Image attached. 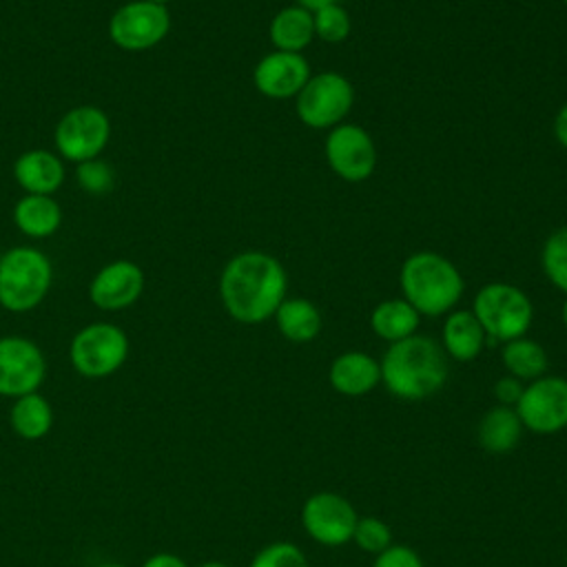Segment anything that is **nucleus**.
Listing matches in <instances>:
<instances>
[{"mask_svg": "<svg viewBox=\"0 0 567 567\" xmlns=\"http://www.w3.org/2000/svg\"><path fill=\"white\" fill-rule=\"evenodd\" d=\"M286 288L288 277L279 259L259 250L235 255L219 277L221 303L241 323H261L275 317L286 299Z\"/></svg>", "mask_w": 567, "mask_h": 567, "instance_id": "obj_1", "label": "nucleus"}, {"mask_svg": "<svg viewBox=\"0 0 567 567\" xmlns=\"http://www.w3.org/2000/svg\"><path fill=\"white\" fill-rule=\"evenodd\" d=\"M381 381L390 394L419 401L439 392L447 379L445 350L430 337L412 334L390 343L383 354Z\"/></svg>", "mask_w": 567, "mask_h": 567, "instance_id": "obj_2", "label": "nucleus"}, {"mask_svg": "<svg viewBox=\"0 0 567 567\" xmlns=\"http://www.w3.org/2000/svg\"><path fill=\"white\" fill-rule=\"evenodd\" d=\"M399 284L403 299L427 317L450 312L463 295V277L456 266L432 250L410 255L401 266Z\"/></svg>", "mask_w": 567, "mask_h": 567, "instance_id": "obj_3", "label": "nucleus"}, {"mask_svg": "<svg viewBox=\"0 0 567 567\" xmlns=\"http://www.w3.org/2000/svg\"><path fill=\"white\" fill-rule=\"evenodd\" d=\"M53 284L49 257L31 246H18L0 257V306L11 312L33 310Z\"/></svg>", "mask_w": 567, "mask_h": 567, "instance_id": "obj_4", "label": "nucleus"}, {"mask_svg": "<svg viewBox=\"0 0 567 567\" xmlns=\"http://www.w3.org/2000/svg\"><path fill=\"white\" fill-rule=\"evenodd\" d=\"M472 312L487 339L503 343L525 337L534 317L529 297L518 286L503 281L483 286L474 297Z\"/></svg>", "mask_w": 567, "mask_h": 567, "instance_id": "obj_5", "label": "nucleus"}, {"mask_svg": "<svg viewBox=\"0 0 567 567\" xmlns=\"http://www.w3.org/2000/svg\"><path fill=\"white\" fill-rule=\"evenodd\" d=\"M299 120L310 128H332L350 113L354 102L352 84L337 71L310 75L295 97Z\"/></svg>", "mask_w": 567, "mask_h": 567, "instance_id": "obj_6", "label": "nucleus"}, {"mask_svg": "<svg viewBox=\"0 0 567 567\" xmlns=\"http://www.w3.org/2000/svg\"><path fill=\"white\" fill-rule=\"evenodd\" d=\"M71 363L89 379H102L122 368L128 357V337L113 323H89L71 341Z\"/></svg>", "mask_w": 567, "mask_h": 567, "instance_id": "obj_7", "label": "nucleus"}, {"mask_svg": "<svg viewBox=\"0 0 567 567\" xmlns=\"http://www.w3.org/2000/svg\"><path fill=\"white\" fill-rule=\"evenodd\" d=\"M111 137L109 115L97 106H75L66 111L55 126V148L71 162L100 157Z\"/></svg>", "mask_w": 567, "mask_h": 567, "instance_id": "obj_8", "label": "nucleus"}, {"mask_svg": "<svg viewBox=\"0 0 567 567\" xmlns=\"http://www.w3.org/2000/svg\"><path fill=\"white\" fill-rule=\"evenodd\" d=\"M171 29V16L164 4L133 0L122 4L109 22L111 40L124 51H146L159 44Z\"/></svg>", "mask_w": 567, "mask_h": 567, "instance_id": "obj_9", "label": "nucleus"}, {"mask_svg": "<svg viewBox=\"0 0 567 567\" xmlns=\"http://www.w3.org/2000/svg\"><path fill=\"white\" fill-rule=\"evenodd\" d=\"M514 410L523 427L536 434H554L567 427V379H534L527 388H523V394Z\"/></svg>", "mask_w": 567, "mask_h": 567, "instance_id": "obj_10", "label": "nucleus"}, {"mask_svg": "<svg viewBox=\"0 0 567 567\" xmlns=\"http://www.w3.org/2000/svg\"><path fill=\"white\" fill-rule=\"evenodd\" d=\"M326 159L346 182H363L377 166V148L359 124H337L326 137Z\"/></svg>", "mask_w": 567, "mask_h": 567, "instance_id": "obj_11", "label": "nucleus"}, {"mask_svg": "<svg viewBox=\"0 0 567 567\" xmlns=\"http://www.w3.org/2000/svg\"><path fill=\"white\" fill-rule=\"evenodd\" d=\"M42 350L24 337H0V396H24L44 381Z\"/></svg>", "mask_w": 567, "mask_h": 567, "instance_id": "obj_12", "label": "nucleus"}, {"mask_svg": "<svg viewBox=\"0 0 567 567\" xmlns=\"http://www.w3.org/2000/svg\"><path fill=\"white\" fill-rule=\"evenodd\" d=\"M354 507L334 492L312 494L301 509V523L310 538L321 545H343L352 538L357 527Z\"/></svg>", "mask_w": 567, "mask_h": 567, "instance_id": "obj_13", "label": "nucleus"}, {"mask_svg": "<svg viewBox=\"0 0 567 567\" xmlns=\"http://www.w3.org/2000/svg\"><path fill=\"white\" fill-rule=\"evenodd\" d=\"M252 80L261 95L272 100H288L297 97V93L310 80V66L301 53L275 49L257 62Z\"/></svg>", "mask_w": 567, "mask_h": 567, "instance_id": "obj_14", "label": "nucleus"}, {"mask_svg": "<svg viewBox=\"0 0 567 567\" xmlns=\"http://www.w3.org/2000/svg\"><path fill=\"white\" fill-rule=\"evenodd\" d=\"M144 290V272L135 261L117 259L97 270L89 286L91 301L102 310L133 306Z\"/></svg>", "mask_w": 567, "mask_h": 567, "instance_id": "obj_15", "label": "nucleus"}, {"mask_svg": "<svg viewBox=\"0 0 567 567\" xmlns=\"http://www.w3.org/2000/svg\"><path fill=\"white\" fill-rule=\"evenodd\" d=\"M13 177L27 195H51L64 182V166L55 153L33 148L16 159Z\"/></svg>", "mask_w": 567, "mask_h": 567, "instance_id": "obj_16", "label": "nucleus"}, {"mask_svg": "<svg viewBox=\"0 0 567 567\" xmlns=\"http://www.w3.org/2000/svg\"><path fill=\"white\" fill-rule=\"evenodd\" d=\"M330 383L339 394L361 396L377 388L381 381V365L374 357L352 350L339 354L330 365Z\"/></svg>", "mask_w": 567, "mask_h": 567, "instance_id": "obj_17", "label": "nucleus"}, {"mask_svg": "<svg viewBox=\"0 0 567 567\" xmlns=\"http://www.w3.org/2000/svg\"><path fill=\"white\" fill-rule=\"evenodd\" d=\"M485 330L472 310H454L443 323V350L456 361H472L485 346Z\"/></svg>", "mask_w": 567, "mask_h": 567, "instance_id": "obj_18", "label": "nucleus"}, {"mask_svg": "<svg viewBox=\"0 0 567 567\" xmlns=\"http://www.w3.org/2000/svg\"><path fill=\"white\" fill-rule=\"evenodd\" d=\"M268 33L277 51L301 53L315 38L312 13L299 4L284 7L275 13Z\"/></svg>", "mask_w": 567, "mask_h": 567, "instance_id": "obj_19", "label": "nucleus"}, {"mask_svg": "<svg viewBox=\"0 0 567 567\" xmlns=\"http://www.w3.org/2000/svg\"><path fill=\"white\" fill-rule=\"evenodd\" d=\"M13 221L27 237H49L62 224V210L51 195H24L13 208Z\"/></svg>", "mask_w": 567, "mask_h": 567, "instance_id": "obj_20", "label": "nucleus"}, {"mask_svg": "<svg viewBox=\"0 0 567 567\" xmlns=\"http://www.w3.org/2000/svg\"><path fill=\"white\" fill-rule=\"evenodd\" d=\"M520 432L523 423L516 410L509 405H498L483 414L478 423V443L483 450L494 454L509 452L520 441Z\"/></svg>", "mask_w": 567, "mask_h": 567, "instance_id": "obj_21", "label": "nucleus"}, {"mask_svg": "<svg viewBox=\"0 0 567 567\" xmlns=\"http://www.w3.org/2000/svg\"><path fill=\"white\" fill-rule=\"evenodd\" d=\"M279 332L295 343L312 341L321 330V315L317 306L303 297L284 299L275 312Z\"/></svg>", "mask_w": 567, "mask_h": 567, "instance_id": "obj_22", "label": "nucleus"}, {"mask_svg": "<svg viewBox=\"0 0 567 567\" xmlns=\"http://www.w3.org/2000/svg\"><path fill=\"white\" fill-rule=\"evenodd\" d=\"M419 319L421 315L405 299H385L372 310L370 326L377 337L394 343L412 337L419 328Z\"/></svg>", "mask_w": 567, "mask_h": 567, "instance_id": "obj_23", "label": "nucleus"}, {"mask_svg": "<svg viewBox=\"0 0 567 567\" xmlns=\"http://www.w3.org/2000/svg\"><path fill=\"white\" fill-rule=\"evenodd\" d=\"M9 423H11L13 432L22 439H29V441L42 439L44 434H49V430L53 425L51 403L38 392L18 396L16 403L11 405Z\"/></svg>", "mask_w": 567, "mask_h": 567, "instance_id": "obj_24", "label": "nucleus"}, {"mask_svg": "<svg viewBox=\"0 0 567 567\" xmlns=\"http://www.w3.org/2000/svg\"><path fill=\"white\" fill-rule=\"evenodd\" d=\"M503 365L509 370L512 377L534 381L547 370V354L540 343L518 337L503 346Z\"/></svg>", "mask_w": 567, "mask_h": 567, "instance_id": "obj_25", "label": "nucleus"}, {"mask_svg": "<svg viewBox=\"0 0 567 567\" xmlns=\"http://www.w3.org/2000/svg\"><path fill=\"white\" fill-rule=\"evenodd\" d=\"M540 264L547 279L567 295V226L547 237L540 252Z\"/></svg>", "mask_w": 567, "mask_h": 567, "instance_id": "obj_26", "label": "nucleus"}, {"mask_svg": "<svg viewBox=\"0 0 567 567\" xmlns=\"http://www.w3.org/2000/svg\"><path fill=\"white\" fill-rule=\"evenodd\" d=\"M315 35L328 44L343 42L350 33V16L341 4H328L312 13Z\"/></svg>", "mask_w": 567, "mask_h": 567, "instance_id": "obj_27", "label": "nucleus"}, {"mask_svg": "<svg viewBox=\"0 0 567 567\" xmlns=\"http://www.w3.org/2000/svg\"><path fill=\"white\" fill-rule=\"evenodd\" d=\"M352 538L361 549H365L370 554H381L383 549H388L392 545L390 527L381 518H374V516L359 518Z\"/></svg>", "mask_w": 567, "mask_h": 567, "instance_id": "obj_28", "label": "nucleus"}, {"mask_svg": "<svg viewBox=\"0 0 567 567\" xmlns=\"http://www.w3.org/2000/svg\"><path fill=\"white\" fill-rule=\"evenodd\" d=\"M248 567H308L303 551L292 543L266 545Z\"/></svg>", "mask_w": 567, "mask_h": 567, "instance_id": "obj_29", "label": "nucleus"}, {"mask_svg": "<svg viewBox=\"0 0 567 567\" xmlns=\"http://www.w3.org/2000/svg\"><path fill=\"white\" fill-rule=\"evenodd\" d=\"M78 184L86 190V193H93V195H102L106 190L113 188V171L106 162L102 159H89V162H82L78 164Z\"/></svg>", "mask_w": 567, "mask_h": 567, "instance_id": "obj_30", "label": "nucleus"}, {"mask_svg": "<svg viewBox=\"0 0 567 567\" xmlns=\"http://www.w3.org/2000/svg\"><path fill=\"white\" fill-rule=\"evenodd\" d=\"M374 567H423L419 554L408 545H390L381 554H377Z\"/></svg>", "mask_w": 567, "mask_h": 567, "instance_id": "obj_31", "label": "nucleus"}, {"mask_svg": "<svg viewBox=\"0 0 567 567\" xmlns=\"http://www.w3.org/2000/svg\"><path fill=\"white\" fill-rule=\"evenodd\" d=\"M494 394H496V399L501 401V405H516L518 403V399H520V394H523V383H520V379H516V377H503V379H498L496 381V385H494Z\"/></svg>", "mask_w": 567, "mask_h": 567, "instance_id": "obj_32", "label": "nucleus"}, {"mask_svg": "<svg viewBox=\"0 0 567 567\" xmlns=\"http://www.w3.org/2000/svg\"><path fill=\"white\" fill-rule=\"evenodd\" d=\"M142 567H188V565L179 556L162 551V554H153Z\"/></svg>", "mask_w": 567, "mask_h": 567, "instance_id": "obj_33", "label": "nucleus"}, {"mask_svg": "<svg viewBox=\"0 0 567 567\" xmlns=\"http://www.w3.org/2000/svg\"><path fill=\"white\" fill-rule=\"evenodd\" d=\"M554 135L560 142V146L567 148V102L563 104V109L558 111V115L554 120Z\"/></svg>", "mask_w": 567, "mask_h": 567, "instance_id": "obj_34", "label": "nucleus"}, {"mask_svg": "<svg viewBox=\"0 0 567 567\" xmlns=\"http://www.w3.org/2000/svg\"><path fill=\"white\" fill-rule=\"evenodd\" d=\"M297 4L308 9L310 13H315V11H319V9L328 7V4H339V0H297Z\"/></svg>", "mask_w": 567, "mask_h": 567, "instance_id": "obj_35", "label": "nucleus"}, {"mask_svg": "<svg viewBox=\"0 0 567 567\" xmlns=\"http://www.w3.org/2000/svg\"><path fill=\"white\" fill-rule=\"evenodd\" d=\"M199 567H228V565H224V563H219V560H208V563H202Z\"/></svg>", "mask_w": 567, "mask_h": 567, "instance_id": "obj_36", "label": "nucleus"}, {"mask_svg": "<svg viewBox=\"0 0 567 567\" xmlns=\"http://www.w3.org/2000/svg\"><path fill=\"white\" fill-rule=\"evenodd\" d=\"M563 323L567 326V299H565V303H563Z\"/></svg>", "mask_w": 567, "mask_h": 567, "instance_id": "obj_37", "label": "nucleus"}, {"mask_svg": "<svg viewBox=\"0 0 567 567\" xmlns=\"http://www.w3.org/2000/svg\"><path fill=\"white\" fill-rule=\"evenodd\" d=\"M97 567H126V565H120V563H104V565H97Z\"/></svg>", "mask_w": 567, "mask_h": 567, "instance_id": "obj_38", "label": "nucleus"}, {"mask_svg": "<svg viewBox=\"0 0 567 567\" xmlns=\"http://www.w3.org/2000/svg\"><path fill=\"white\" fill-rule=\"evenodd\" d=\"M146 2H155V4H166V2H171V0H146Z\"/></svg>", "mask_w": 567, "mask_h": 567, "instance_id": "obj_39", "label": "nucleus"}, {"mask_svg": "<svg viewBox=\"0 0 567 567\" xmlns=\"http://www.w3.org/2000/svg\"><path fill=\"white\" fill-rule=\"evenodd\" d=\"M563 2H565V4H567V0H563Z\"/></svg>", "mask_w": 567, "mask_h": 567, "instance_id": "obj_40", "label": "nucleus"}]
</instances>
